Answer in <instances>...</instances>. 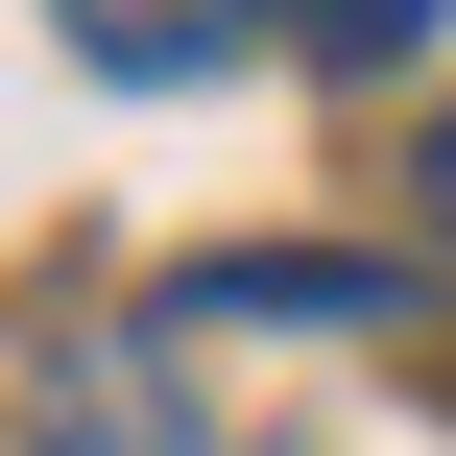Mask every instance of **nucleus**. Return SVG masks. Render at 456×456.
Returning <instances> with one entry per match:
<instances>
[{
    "label": "nucleus",
    "instance_id": "2",
    "mask_svg": "<svg viewBox=\"0 0 456 456\" xmlns=\"http://www.w3.org/2000/svg\"><path fill=\"white\" fill-rule=\"evenodd\" d=\"M48 24H72V72H120V96H192V72L265 48V0H48Z\"/></svg>",
    "mask_w": 456,
    "mask_h": 456
},
{
    "label": "nucleus",
    "instance_id": "3",
    "mask_svg": "<svg viewBox=\"0 0 456 456\" xmlns=\"http://www.w3.org/2000/svg\"><path fill=\"white\" fill-rule=\"evenodd\" d=\"M265 24H289L313 72H409V48H433V0H265Z\"/></svg>",
    "mask_w": 456,
    "mask_h": 456
},
{
    "label": "nucleus",
    "instance_id": "1",
    "mask_svg": "<svg viewBox=\"0 0 456 456\" xmlns=\"http://www.w3.org/2000/svg\"><path fill=\"white\" fill-rule=\"evenodd\" d=\"M24 433H48V456H192V385H168L144 337H72V361L24 385Z\"/></svg>",
    "mask_w": 456,
    "mask_h": 456
},
{
    "label": "nucleus",
    "instance_id": "4",
    "mask_svg": "<svg viewBox=\"0 0 456 456\" xmlns=\"http://www.w3.org/2000/svg\"><path fill=\"white\" fill-rule=\"evenodd\" d=\"M433 240H456V120H433Z\"/></svg>",
    "mask_w": 456,
    "mask_h": 456
}]
</instances>
